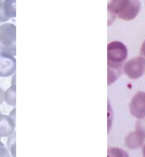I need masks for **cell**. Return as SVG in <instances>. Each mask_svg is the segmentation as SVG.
<instances>
[{
	"label": "cell",
	"instance_id": "obj_14",
	"mask_svg": "<svg viewBox=\"0 0 145 157\" xmlns=\"http://www.w3.org/2000/svg\"><path fill=\"white\" fill-rule=\"evenodd\" d=\"M4 90L0 88V105L4 102Z\"/></svg>",
	"mask_w": 145,
	"mask_h": 157
},
{
	"label": "cell",
	"instance_id": "obj_16",
	"mask_svg": "<svg viewBox=\"0 0 145 157\" xmlns=\"http://www.w3.org/2000/svg\"><path fill=\"white\" fill-rule=\"evenodd\" d=\"M142 153L144 157H145V144L144 146L143 149Z\"/></svg>",
	"mask_w": 145,
	"mask_h": 157
},
{
	"label": "cell",
	"instance_id": "obj_4",
	"mask_svg": "<svg viewBox=\"0 0 145 157\" xmlns=\"http://www.w3.org/2000/svg\"><path fill=\"white\" fill-rule=\"evenodd\" d=\"M145 68V59L142 57H137L126 63L124 71L129 78L137 79L143 75Z\"/></svg>",
	"mask_w": 145,
	"mask_h": 157
},
{
	"label": "cell",
	"instance_id": "obj_8",
	"mask_svg": "<svg viewBox=\"0 0 145 157\" xmlns=\"http://www.w3.org/2000/svg\"><path fill=\"white\" fill-rule=\"evenodd\" d=\"M16 121L10 116L0 114V137H9L14 133Z\"/></svg>",
	"mask_w": 145,
	"mask_h": 157
},
{
	"label": "cell",
	"instance_id": "obj_12",
	"mask_svg": "<svg viewBox=\"0 0 145 157\" xmlns=\"http://www.w3.org/2000/svg\"><path fill=\"white\" fill-rule=\"evenodd\" d=\"M136 131L140 132L145 139V117L140 119L136 125Z\"/></svg>",
	"mask_w": 145,
	"mask_h": 157
},
{
	"label": "cell",
	"instance_id": "obj_11",
	"mask_svg": "<svg viewBox=\"0 0 145 157\" xmlns=\"http://www.w3.org/2000/svg\"><path fill=\"white\" fill-rule=\"evenodd\" d=\"M7 147L13 156H16V132L10 136L7 141Z\"/></svg>",
	"mask_w": 145,
	"mask_h": 157
},
{
	"label": "cell",
	"instance_id": "obj_1",
	"mask_svg": "<svg viewBox=\"0 0 145 157\" xmlns=\"http://www.w3.org/2000/svg\"><path fill=\"white\" fill-rule=\"evenodd\" d=\"M140 9L138 1H113L108 5V14L114 18L116 15L124 20L130 21L135 18Z\"/></svg>",
	"mask_w": 145,
	"mask_h": 157
},
{
	"label": "cell",
	"instance_id": "obj_5",
	"mask_svg": "<svg viewBox=\"0 0 145 157\" xmlns=\"http://www.w3.org/2000/svg\"><path fill=\"white\" fill-rule=\"evenodd\" d=\"M130 113L141 119L145 117V92L139 91L133 97L129 105Z\"/></svg>",
	"mask_w": 145,
	"mask_h": 157
},
{
	"label": "cell",
	"instance_id": "obj_10",
	"mask_svg": "<svg viewBox=\"0 0 145 157\" xmlns=\"http://www.w3.org/2000/svg\"><path fill=\"white\" fill-rule=\"evenodd\" d=\"M16 85L11 84V87L4 93V101L11 106H16Z\"/></svg>",
	"mask_w": 145,
	"mask_h": 157
},
{
	"label": "cell",
	"instance_id": "obj_18",
	"mask_svg": "<svg viewBox=\"0 0 145 157\" xmlns=\"http://www.w3.org/2000/svg\"><path fill=\"white\" fill-rule=\"evenodd\" d=\"M0 55H1V51H0Z\"/></svg>",
	"mask_w": 145,
	"mask_h": 157
},
{
	"label": "cell",
	"instance_id": "obj_7",
	"mask_svg": "<svg viewBox=\"0 0 145 157\" xmlns=\"http://www.w3.org/2000/svg\"><path fill=\"white\" fill-rule=\"evenodd\" d=\"M16 1H0V23L16 17Z\"/></svg>",
	"mask_w": 145,
	"mask_h": 157
},
{
	"label": "cell",
	"instance_id": "obj_3",
	"mask_svg": "<svg viewBox=\"0 0 145 157\" xmlns=\"http://www.w3.org/2000/svg\"><path fill=\"white\" fill-rule=\"evenodd\" d=\"M16 28L14 24L4 23L0 26V48L16 46Z\"/></svg>",
	"mask_w": 145,
	"mask_h": 157
},
{
	"label": "cell",
	"instance_id": "obj_6",
	"mask_svg": "<svg viewBox=\"0 0 145 157\" xmlns=\"http://www.w3.org/2000/svg\"><path fill=\"white\" fill-rule=\"evenodd\" d=\"M16 59L13 57L0 55V77H10L15 72Z\"/></svg>",
	"mask_w": 145,
	"mask_h": 157
},
{
	"label": "cell",
	"instance_id": "obj_13",
	"mask_svg": "<svg viewBox=\"0 0 145 157\" xmlns=\"http://www.w3.org/2000/svg\"><path fill=\"white\" fill-rule=\"evenodd\" d=\"M10 152L0 139V157H10Z\"/></svg>",
	"mask_w": 145,
	"mask_h": 157
},
{
	"label": "cell",
	"instance_id": "obj_15",
	"mask_svg": "<svg viewBox=\"0 0 145 157\" xmlns=\"http://www.w3.org/2000/svg\"><path fill=\"white\" fill-rule=\"evenodd\" d=\"M141 53L142 55H143L145 57V40L144 41L143 44L141 48Z\"/></svg>",
	"mask_w": 145,
	"mask_h": 157
},
{
	"label": "cell",
	"instance_id": "obj_2",
	"mask_svg": "<svg viewBox=\"0 0 145 157\" xmlns=\"http://www.w3.org/2000/svg\"><path fill=\"white\" fill-rule=\"evenodd\" d=\"M127 48L123 43L113 41L107 46L108 66L109 68L120 69L127 57Z\"/></svg>",
	"mask_w": 145,
	"mask_h": 157
},
{
	"label": "cell",
	"instance_id": "obj_17",
	"mask_svg": "<svg viewBox=\"0 0 145 157\" xmlns=\"http://www.w3.org/2000/svg\"><path fill=\"white\" fill-rule=\"evenodd\" d=\"M1 113L2 112H1V110H0V114H1Z\"/></svg>",
	"mask_w": 145,
	"mask_h": 157
},
{
	"label": "cell",
	"instance_id": "obj_9",
	"mask_svg": "<svg viewBox=\"0 0 145 157\" xmlns=\"http://www.w3.org/2000/svg\"><path fill=\"white\" fill-rule=\"evenodd\" d=\"M144 139L143 136L138 131L133 132L126 138L125 144L129 149H137L143 144Z\"/></svg>",
	"mask_w": 145,
	"mask_h": 157
}]
</instances>
